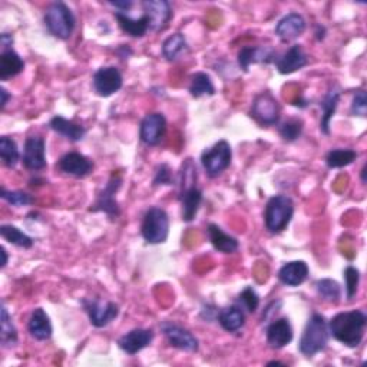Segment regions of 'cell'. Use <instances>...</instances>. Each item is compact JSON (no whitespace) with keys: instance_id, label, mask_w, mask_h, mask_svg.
<instances>
[{"instance_id":"obj_1","label":"cell","mask_w":367,"mask_h":367,"mask_svg":"<svg viewBox=\"0 0 367 367\" xmlns=\"http://www.w3.org/2000/svg\"><path fill=\"white\" fill-rule=\"evenodd\" d=\"M367 316L363 310H352L336 314L329 321L330 335L346 347H357L366 332Z\"/></svg>"},{"instance_id":"obj_2","label":"cell","mask_w":367,"mask_h":367,"mask_svg":"<svg viewBox=\"0 0 367 367\" xmlns=\"http://www.w3.org/2000/svg\"><path fill=\"white\" fill-rule=\"evenodd\" d=\"M329 323L325 321L324 316L314 313L303 330L301 339L299 342V350L306 357H313L317 353L323 352L329 344Z\"/></svg>"},{"instance_id":"obj_3","label":"cell","mask_w":367,"mask_h":367,"mask_svg":"<svg viewBox=\"0 0 367 367\" xmlns=\"http://www.w3.org/2000/svg\"><path fill=\"white\" fill-rule=\"evenodd\" d=\"M294 214V202L287 195H274L268 199L264 213L266 228L271 234H280L289 227Z\"/></svg>"},{"instance_id":"obj_4","label":"cell","mask_w":367,"mask_h":367,"mask_svg":"<svg viewBox=\"0 0 367 367\" xmlns=\"http://www.w3.org/2000/svg\"><path fill=\"white\" fill-rule=\"evenodd\" d=\"M44 22L49 33L62 40L69 39L76 26V19L73 12L63 2L52 4L45 12Z\"/></svg>"},{"instance_id":"obj_5","label":"cell","mask_w":367,"mask_h":367,"mask_svg":"<svg viewBox=\"0 0 367 367\" xmlns=\"http://www.w3.org/2000/svg\"><path fill=\"white\" fill-rule=\"evenodd\" d=\"M141 234L149 244L166 242L170 234V217L166 210L151 207L142 220Z\"/></svg>"},{"instance_id":"obj_6","label":"cell","mask_w":367,"mask_h":367,"mask_svg":"<svg viewBox=\"0 0 367 367\" xmlns=\"http://www.w3.org/2000/svg\"><path fill=\"white\" fill-rule=\"evenodd\" d=\"M232 151L227 141H218L201 155V164L210 178L220 177L230 166Z\"/></svg>"},{"instance_id":"obj_7","label":"cell","mask_w":367,"mask_h":367,"mask_svg":"<svg viewBox=\"0 0 367 367\" xmlns=\"http://www.w3.org/2000/svg\"><path fill=\"white\" fill-rule=\"evenodd\" d=\"M122 185V177L119 174H112L105 188L98 194L94 206H91L89 211L92 213H105L111 218H116L120 214L119 204L115 198L116 192Z\"/></svg>"},{"instance_id":"obj_8","label":"cell","mask_w":367,"mask_h":367,"mask_svg":"<svg viewBox=\"0 0 367 367\" xmlns=\"http://www.w3.org/2000/svg\"><path fill=\"white\" fill-rule=\"evenodd\" d=\"M251 116L263 127L277 125L280 120V104L270 92H261L253 101Z\"/></svg>"},{"instance_id":"obj_9","label":"cell","mask_w":367,"mask_h":367,"mask_svg":"<svg viewBox=\"0 0 367 367\" xmlns=\"http://www.w3.org/2000/svg\"><path fill=\"white\" fill-rule=\"evenodd\" d=\"M82 306L91 320V324L101 329L112 323L119 314V306L113 301H102L99 299H84Z\"/></svg>"},{"instance_id":"obj_10","label":"cell","mask_w":367,"mask_h":367,"mask_svg":"<svg viewBox=\"0 0 367 367\" xmlns=\"http://www.w3.org/2000/svg\"><path fill=\"white\" fill-rule=\"evenodd\" d=\"M161 332L164 333L167 342L178 350L195 353L199 349L198 339L189 330L184 329L182 325H178L173 321H164L161 324Z\"/></svg>"},{"instance_id":"obj_11","label":"cell","mask_w":367,"mask_h":367,"mask_svg":"<svg viewBox=\"0 0 367 367\" xmlns=\"http://www.w3.org/2000/svg\"><path fill=\"white\" fill-rule=\"evenodd\" d=\"M142 8L149 30L162 32L168 26L173 18V9L167 0H145Z\"/></svg>"},{"instance_id":"obj_12","label":"cell","mask_w":367,"mask_h":367,"mask_svg":"<svg viewBox=\"0 0 367 367\" xmlns=\"http://www.w3.org/2000/svg\"><path fill=\"white\" fill-rule=\"evenodd\" d=\"M92 82L95 92L102 98H108L122 88V85H124V77H122L118 68L104 66L95 72Z\"/></svg>"},{"instance_id":"obj_13","label":"cell","mask_w":367,"mask_h":367,"mask_svg":"<svg viewBox=\"0 0 367 367\" xmlns=\"http://www.w3.org/2000/svg\"><path fill=\"white\" fill-rule=\"evenodd\" d=\"M166 132H167V119L162 113L152 112L142 119L139 137L145 145L149 147L158 145L162 139H164Z\"/></svg>"},{"instance_id":"obj_14","label":"cell","mask_w":367,"mask_h":367,"mask_svg":"<svg viewBox=\"0 0 367 367\" xmlns=\"http://www.w3.org/2000/svg\"><path fill=\"white\" fill-rule=\"evenodd\" d=\"M56 167L61 173L66 175L75 178H85L92 173L94 162L84 154L68 152L63 156H61Z\"/></svg>"},{"instance_id":"obj_15","label":"cell","mask_w":367,"mask_h":367,"mask_svg":"<svg viewBox=\"0 0 367 367\" xmlns=\"http://www.w3.org/2000/svg\"><path fill=\"white\" fill-rule=\"evenodd\" d=\"M23 166L30 171H42L46 167V142L42 137H29L26 139Z\"/></svg>"},{"instance_id":"obj_16","label":"cell","mask_w":367,"mask_h":367,"mask_svg":"<svg viewBox=\"0 0 367 367\" xmlns=\"http://www.w3.org/2000/svg\"><path fill=\"white\" fill-rule=\"evenodd\" d=\"M293 328L289 318L281 317L277 320H273L266 330V337L267 343L270 344L271 349H282L287 344L292 343L293 340Z\"/></svg>"},{"instance_id":"obj_17","label":"cell","mask_w":367,"mask_h":367,"mask_svg":"<svg viewBox=\"0 0 367 367\" xmlns=\"http://www.w3.org/2000/svg\"><path fill=\"white\" fill-rule=\"evenodd\" d=\"M277 54L270 46H244L238 52V65L244 72H249L253 63H271Z\"/></svg>"},{"instance_id":"obj_18","label":"cell","mask_w":367,"mask_h":367,"mask_svg":"<svg viewBox=\"0 0 367 367\" xmlns=\"http://www.w3.org/2000/svg\"><path fill=\"white\" fill-rule=\"evenodd\" d=\"M154 340V332L149 329H134L118 339V346L122 352L134 356L148 347Z\"/></svg>"},{"instance_id":"obj_19","label":"cell","mask_w":367,"mask_h":367,"mask_svg":"<svg viewBox=\"0 0 367 367\" xmlns=\"http://www.w3.org/2000/svg\"><path fill=\"white\" fill-rule=\"evenodd\" d=\"M274 63L281 75H290L303 69L309 63V58L301 46L294 45L289 51H285L281 56L275 58Z\"/></svg>"},{"instance_id":"obj_20","label":"cell","mask_w":367,"mask_h":367,"mask_svg":"<svg viewBox=\"0 0 367 367\" xmlns=\"http://www.w3.org/2000/svg\"><path fill=\"white\" fill-rule=\"evenodd\" d=\"M306 26V19L301 15L289 13L278 20L275 26V35L282 42H290V40H294L304 33Z\"/></svg>"},{"instance_id":"obj_21","label":"cell","mask_w":367,"mask_h":367,"mask_svg":"<svg viewBox=\"0 0 367 367\" xmlns=\"http://www.w3.org/2000/svg\"><path fill=\"white\" fill-rule=\"evenodd\" d=\"M340 97H342V89L337 85H332L320 102V108L323 112L321 120H320V131L324 135L330 134V122L337 111Z\"/></svg>"},{"instance_id":"obj_22","label":"cell","mask_w":367,"mask_h":367,"mask_svg":"<svg viewBox=\"0 0 367 367\" xmlns=\"http://www.w3.org/2000/svg\"><path fill=\"white\" fill-rule=\"evenodd\" d=\"M27 330L30 336L39 342H45L52 337L54 329L48 313L44 309H35L27 321Z\"/></svg>"},{"instance_id":"obj_23","label":"cell","mask_w":367,"mask_h":367,"mask_svg":"<svg viewBox=\"0 0 367 367\" xmlns=\"http://www.w3.org/2000/svg\"><path fill=\"white\" fill-rule=\"evenodd\" d=\"M310 270L306 261L296 260L285 263L280 271H278V280L289 287H297V285L303 284L309 278Z\"/></svg>"},{"instance_id":"obj_24","label":"cell","mask_w":367,"mask_h":367,"mask_svg":"<svg viewBox=\"0 0 367 367\" xmlns=\"http://www.w3.org/2000/svg\"><path fill=\"white\" fill-rule=\"evenodd\" d=\"M49 127L54 132L62 135L70 142H79L82 141L87 135V130L82 125L75 124L73 120H69L61 115H56L51 119Z\"/></svg>"},{"instance_id":"obj_25","label":"cell","mask_w":367,"mask_h":367,"mask_svg":"<svg viewBox=\"0 0 367 367\" xmlns=\"http://www.w3.org/2000/svg\"><path fill=\"white\" fill-rule=\"evenodd\" d=\"M207 235H209L210 242L213 244V247L223 254H232L240 247L238 240L234 238L232 235L224 232L223 228L218 227L217 224H209Z\"/></svg>"},{"instance_id":"obj_26","label":"cell","mask_w":367,"mask_h":367,"mask_svg":"<svg viewBox=\"0 0 367 367\" xmlns=\"http://www.w3.org/2000/svg\"><path fill=\"white\" fill-rule=\"evenodd\" d=\"M180 202L182 207V220L185 223L194 221L202 202V191L197 187L185 188L180 192Z\"/></svg>"},{"instance_id":"obj_27","label":"cell","mask_w":367,"mask_h":367,"mask_svg":"<svg viewBox=\"0 0 367 367\" xmlns=\"http://www.w3.org/2000/svg\"><path fill=\"white\" fill-rule=\"evenodd\" d=\"M218 321L225 332L237 333L246 324V314H244V310L238 304H232L220 310Z\"/></svg>"},{"instance_id":"obj_28","label":"cell","mask_w":367,"mask_h":367,"mask_svg":"<svg viewBox=\"0 0 367 367\" xmlns=\"http://www.w3.org/2000/svg\"><path fill=\"white\" fill-rule=\"evenodd\" d=\"M113 15H115V19L118 20L119 27L132 37H142L149 30L148 20L144 15L139 19H134L125 12H115Z\"/></svg>"},{"instance_id":"obj_29","label":"cell","mask_w":367,"mask_h":367,"mask_svg":"<svg viewBox=\"0 0 367 367\" xmlns=\"http://www.w3.org/2000/svg\"><path fill=\"white\" fill-rule=\"evenodd\" d=\"M25 69V61L13 51L8 49L0 55V79L8 80L18 76Z\"/></svg>"},{"instance_id":"obj_30","label":"cell","mask_w":367,"mask_h":367,"mask_svg":"<svg viewBox=\"0 0 367 367\" xmlns=\"http://www.w3.org/2000/svg\"><path fill=\"white\" fill-rule=\"evenodd\" d=\"M188 51H189L188 42L182 33L171 35L170 37L166 39V42L162 44V56L170 62L178 61Z\"/></svg>"},{"instance_id":"obj_31","label":"cell","mask_w":367,"mask_h":367,"mask_svg":"<svg viewBox=\"0 0 367 367\" xmlns=\"http://www.w3.org/2000/svg\"><path fill=\"white\" fill-rule=\"evenodd\" d=\"M189 94L192 98H201V97H213L216 95V87L211 80V76L206 72H197L191 77L189 85Z\"/></svg>"},{"instance_id":"obj_32","label":"cell","mask_w":367,"mask_h":367,"mask_svg":"<svg viewBox=\"0 0 367 367\" xmlns=\"http://www.w3.org/2000/svg\"><path fill=\"white\" fill-rule=\"evenodd\" d=\"M357 152L350 148H336L325 155V164L329 168H344L356 161Z\"/></svg>"},{"instance_id":"obj_33","label":"cell","mask_w":367,"mask_h":367,"mask_svg":"<svg viewBox=\"0 0 367 367\" xmlns=\"http://www.w3.org/2000/svg\"><path fill=\"white\" fill-rule=\"evenodd\" d=\"M314 287H316L318 296L325 301L337 304L342 299V287L336 280L321 278V280L316 281Z\"/></svg>"},{"instance_id":"obj_34","label":"cell","mask_w":367,"mask_h":367,"mask_svg":"<svg viewBox=\"0 0 367 367\" xmlns=\"http://www.w3.org/2000/svg\"><path fill=\"white\" fill-rule=\"evenodd\" d=\"M0 234H2V237L6 241H9L11 244H13V246L20 247V249H32L35 244L33 238H30L22 230H19L18 227L11 225V224H4L2 227H0Z\"/></svg>"},{"instance_id":"obj_35","label":"cell","mask_w":367,"mask_h":367,"mask_svg":"<svg viewBox=\"0 0 367 367\" xmlns=\"http://www.w3.org/2000/svg\"><path fill=\"white\" fill-rule=\"evenodd\" d=\"M0 342L4 347H13L18 343V330L5 304H2V329H0Z\"/></svg>"},{"instance_id":"obj_36","label":"cell","mask_w":367,"mask_h":367,"mask_svg":"<svg viewBox=\"0 0 367 367\" xmlns=\"http://www.w3.org/2000/svg\"><path fill=\"white\" fill-rule=\"evenodd\" d=\"M0 158H2V162L8 168H15L18 166V162L20 161V152L12 138H0Z\"/></svg>"},{"instance_id":"obj_37","label":"cell","mask_w":367,"mask_h":367,"mask_svg":"<svg viewBox=\"0 0 367 367\" xmlns=\"http://www.w3.org/2000/svg\"><path fill=\"white\" fill-rule=\"evenodd\" d=\"M303 128H304V124L301 119L292 118V119L284 120L282 124L278 125V134L284 141L294 142L301 137Z\"/></svg>"},{"instance_id":"obj_38","label":"cell","mask_w":367,"mask_h":367,"mask_svg":"<svg viewBox=\"0 0 367 367\" xmlns=\"http://www.w3.org/2000/svg\"><path fill=\"white\" fill-rule=\"evenodd\" d=\"M235 304H238L244 311L254 313L260 306V296L253 287L247 285V287L238 294Z\"/></svg>"},{"instance_id":"obj_39","label":"cell","mask_w":367,"mask_h":367,"mask_svg":"<svg viewBox=\"0 0 367 367\" xmlns=\"http://www.w3.org/2000/svg\"><path fill=\"white\" fill-rule=\"evenodd\" d=\"M0 197H2L6 202H9L13 207H26L33 204V197L23 191H8L6 188H2L0 191Z\"/></svg>"},{"instance_id":"obj_40","label":"cell","mask_w":367,"mask_h":367,"mask_svg":"<svg viewBox=\"0 0 367 367\" xmlns=\"http://www.w3.org/2000/svg\"><path fill=\"white\" fill-rule=\"evenodd\" d=\"M359 282H360V271L356 267L349 266L344 270V289H346L347 300H352L356 296Z\"/></svg>"},{"instance_id":"obj_41","label":"cell","mask_w":367,"mask_h":367,"mask_svg":"<svg viewBox=\"0 0 367 367\" xmlns=\"http://www.w3.org/2000/svg\"><path fill=\"white\" fill-rule=\"evenodd\" d=\"M350 113L353 116H360L364 118L367 115V95L366 91L359 89L352 101V106H350Z\"/></svg>"},{"instance_id":"obj_42","label":"cell","mask_w":367,"mask_h":367,"mask_svg":"<svg viewBox=\"0 0 367 367\" xmlns=\"http://www.w3.org/2000/svg\"><path fill=\"white\" fill-rule=\"evenodd\" d=\"M174 182L173 180V171L167 164H161L158 166L156 171H155V177L152 181L154 187H159V185H171Z\"/></svg>"},{"instance_id":"obj_43","label":"cell","mask_w":367,"mask_h":367,"mask_svg":"<svg viewBox=\"0 0 367 367\" xmlns=\"http://www.w3.org/2000/svg\"><path fill=\"white\" fill-rule=\"evenodd\" d=\"M218 310L217 309H214V307H211V306H207V307H204L202 309V311H201V316H202V318H206V320H213V318H218Z\"/></svg>"},{"instance_id":"obj_44","label":"cell","mask_w":367,"mask_h":367,"mask_svg":"<svg viewBox=\"0 0 367 367\" xmlns=\"http://www.w3.org/2000/svg\"><path fill=\"white\" fill-rule=\"evenodd\" d=\"M109 5H112L116 9H120V12L127 13V11H130L134 6V2H131V0H122V2H109Z\"/></svg>"},{"instance_id":"obj_45","label":"cell","mask_w":367,"mask_h":367,"mask_svg":"<svg viewBox=\"0 0 367 367\" xmlns=\"http://www.w3.org/2000/svg\"><path fill=\"white\" fill-rule=\"evenodd\" d=\"M0 44H2V46H4V51L12 49L11 46L13 45V36H12V35H9V33H4L2 36H0Z\"/></svg>"},{"instance_id":"obj_46","label":"cell","mask_w":367,"mask_h":367,"mask_svg":"<svg viewBox=\"0 0 367 367\" xmlns=\"http://www.w3.org/2000/svg\"><path fill=\"white\" fill-rule=\"evenodd\" d=\"M0 95H2V102H0V108L5 109V106H6V104H8L9 98H11V94L5 88H2V89H0Z\"/></svg>"},{"instance_id":"obj_47","label":"cell","mask_w":367,"mask_h":367,"mask_svg":"<svg viewBox=\"0 0 367 367\" xmlns=\"http://www.w3.org/2000/svg\"><path fill=\"white\" fill-rule=\"evenodd\" d=\"M2 256H4L2 268H5V267H6V264H8V253H6V250H5V249H2Z\"/></svg>"},{"instance_id":"obj_48","label":"cell","mask_w":367,"mask_h":367,"mask_svg":"<svg viewBox=\"0 0 367 367\" xmlns=\"http://www.w3.org/2000/svg\"><path fill=\"white\" fill-rule=\"evenodd\" d=\"M360 175H361V182L366 184V166L363 167V170L360 171Z\"/></svg>"},{"instance_id":"obj_49","label":"cell","mask_w":367,"mask_h":367,"mask_svg":"<svg viewBox=\"0 0 367 367\" xmlns=\"http://www.w3.org/2000/svg\"><path fill=\"white\" fill-rule=\"evenodd\" d=\"M274 364H278V366H284V363H281V361H270L267 366H274Z\"/></svg>"}]
</instances>
